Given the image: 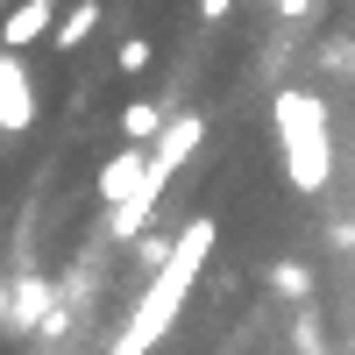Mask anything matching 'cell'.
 Listing matches in <instances>:
<instances>
[{
    "mask_svg": "<svg viewBox=\"0 0 355 355\" xmlns=\"http://www.w3.org/2000/svg\"><path fill=\"white\" fill-rule=\"evenodd\" d=\"M270 128H277V157H284V185L291 192H327L334 178V121H327V100L313 85H284L270 100Z\"/></svg>",
    "mask_w": 355,
    "mask_h": 355,
    "instance_id": "obj_1",
    "label": "cell"
},
{
    "mask_svg": "<svg viewBox=\"0 0 355 355\" xmlns=\"http://www.w3.org/2000/svg\"><path fill=\"white\" fill-rule=\"evenodd\" d=\"M199 142H206V121H199V114H171V121H164V135L150 142V178H142V192H150V199H164V185L192 164V150H199Z\"/></svg>",
    "mask_w": 355,
    "mask_h": 355,
    "instance_id": "obj_2",
    "label": "cell"
},
{
    "mask_svg": "<svg viewBox=\"0 0 355 355\" xmlns=\"http://www.w3.org/2000/svg\"><path fill=\"white\" fill-rule=\"evenodd\" d=\"M36 128V78H28L21 50H0V135Z\"/></svg>",
    "mask_w": 355,
    "mask_h": 355,
    "instance_id": "obj_3",
    "label": "cell"
},
{
    "mask_svg": "<svg viewBox=\"0 0 355 355\" xmlns=\"http://www.w3.org/2000/svg\"><path fill=\"white\" fill-rule=\"evenodd\" d=\"M8 327L15 334H64V313H57V291L43 277H15V313H8Z\"/></svg>",
    "mask_w": 355,
    "mask_h": 355,
    "instance_id": "obj_4",
    "label": "cell"
},
{
    "mask_svg": "<svg viewBox=\"0 0 355 355\" xmlns=\"http://www.w3.org/2000/svg\"><path fill=\"white\" fill-rule=\"evenodd\" d=\"M50 28H57V0H15L0 15V50H36Z\"/></svg>",
    "mask_w": 355,
    "mask_h": 355,
    "instance_id": "obj_5",
    "label": "cell"
},
{
    "mask_svg": "<svg viewBox=\"0 0 355 355\" xmlns=\"http://www.w3.org/2000/svg\"><path fill=\"white\" fill-rule=\"evenodd\" d=\"M93 28H100V0H71V8L57 15V28H50V43H57V50H78L85 36H93Z\"/></svg>",
    "mask_w": 355,
    "mask_h": 355,
    "instance_id": "obj_6",
    "label": "cell"
},
{
    "mask_svg": "<svg viewBox=\"0 0 355 355\" xmlns=\"http://www.w3.org/2000/svg\"><path fill=\"white\" fill-rule=\"evenodd\" d=\"M164 121H171V114H164L157 100H128V114H121V135H128V142H157V135H164Z\"/></svg>",
    "mask_w": 355,
    "mask_h": 355,
    "instance_id": "obj_7",
    "label": "cell"
},
{
    "mask_svg": "<svg viewBox=\"0 0 355 355\" xmlns=\"http://www.w3.org/2000/svg\"><path fill=\"white\" fill-rule=\"evenodd\" d=\"M114 64H121V71L135 78L142 64H150V36H128V43H121V57H114Z\"/></svg>",
    "mask_w": 355,
    "mask_h": 355,
    "instance_id": "obj_8",
    "label": "cell"
},
{
    "mask_svg": "<svg viewBox=\"0 0 355 355\" xmlns=\"http://www.w3.org/2000/svg\"><path fill=\"white\" fill-rule=\"evenodd\" d=\"M270 284L284 291V299H299V291H306V270H299V263H277V270H270Z\"/></svg>",
    "mask_w": 355,
    "mask_h": 355,
    "instance_id": "obj_9",
    "label": "cell"
},
{
    "mask_svg": "<svg viewBox=\"0 0 355 355\" xmlns=\"http://www.w3.org/2000/svg\"><path fill=\"white\" fill-rule=\"evenodd\" d=\"M227 8H234V0H199V21L214 28V21H227Z\"/></svg>",
    "mask_w": 355,
    "mask_h": 355,
    "instance_id": "obj_10",
    "label": "cell"
},
{
    "mask_svg": "<svg viewBox=\"0 0 355 355\" xmlns=\"http://www.w3.org/2000/svg\"><path fill=\"white\" fill-rule=\"evenodd\" d=\"M8 313H15V284L0 277V327H8Z\"/></svg>",
    "mask_w": 355,
    "mask_h": 355,
    "instance_id": "obj_11",
    "label": "cell"
},
{
    "mask_svg": "<svg viewBox=\"0 0 355 355\" xmlns=\"http://www.w3.org/2000/svg\"><path fill=\"white\" fill-rule=\"evenodd\" d=\"M0 15H8V0H0Z\"/></svg>",
    "mask_w": 355,
    "mask_h": 355,
    "instance_id": "obj_12",
    "label": "cell"
},
{
    "mask_svg": "<svg viewBox=\"0 0 355 355\" xmlns=\"http://www.w3.org/2000/svg\"><path fill=\"white\" fill-rule=\"evenodd\" d=\"M0 142H8V135H0Z\"/></svg>",
    "mask_w": 355,
    "mask_h": 355,
    "instance_id": "obj_13",
    "label": "cell"
}]
</instances>
